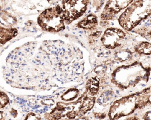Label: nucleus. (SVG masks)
Here are the masks:
<instances>
[{
  "label": "nucleus",
  "mask_w": 151,
  "mask_h": 120,
  "mask_svg": "<svg viewBox=\"0 0 151 120\" xmlns=\"http://www.w3.org/2000/svg\"><path fill=\"white\" fill-rule=\"evenodd\" d=\"M60 7L50 8L45 10L40 14L38 22L43 30L48 32H56L61 29V20Z\"/></svg>",
  "instance_id": "obj_1"
},
{
  "label": "nucleus",
  "mask_w": 151,
  "mask_h": 120,
  "mask_svg": "<svg viewBox=\"0 0 151 120\" xmlns=\"http://www.w3.org/2000/svg\"><path fill=\"white\" fill-rule=\"evenodd\" d=\"M17 33L14 28H4L0 27V43H5L12 39Z\"/></svg>",
  "instance_id": "obj_2"
},
{
  "label": "nucleus",
  "mask_w": 151,
  "mask_h": 120,
  "mask_svg": "<svg viewBox=\"0 0 151 120\" xmlns=\"http://www.w3.org/2000/svg\"><path fill=\"white\" fill-rule=\"evenodd\" d=\"M9 102V98L5 92L0 91V109L6 106Z\"/></svg>",
  "instance_id": "obj_3"
},
{
  "label": "nucleus",
  "mask_w": 151,
  "mask_h": 120,
  "mask_svg": "<svg viewBox=\"0 0 151 120\" xmlns=\"http://www.w3.org/2000/svg\"><path fill=\"white\" fill-rule=\"evenodd\" d=\"M6 117L5 113L3 111H0V120H6Z\"/></svg>",
  "instance_id": "obj_4"
}]
</instances>
